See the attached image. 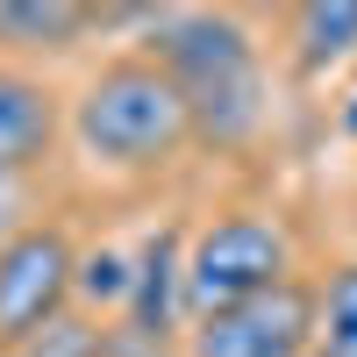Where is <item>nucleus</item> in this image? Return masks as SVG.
<instances>
[{
  "instance_id": "obj_1",
  "label": "nucleus",
  "mask_w": 357,
  "mask_h": 357,
  "mask_svg": "<svg viewBox=\"0 0 357 357\" xmlns=\"http://www.w3.org/2000/svg\"><path fill=\"white\" fill-rule=\"evenodd\" d=\"M72 136H79L86 158H100L114 172H158L186 151L193 107L165 79L158 57H114L72 100Z\"/></svg>"
},
{
  "instance_id": "obj_2",
  "label": "nucleus",
  "mask_w": 357,
  "mask_h": 357,
  "mask_svg": "<svg viewBox=\"0 0 357 357\" xmlns=\"http://www.w3.org/2000/svg\"><path fill=\"white\" fill-rule=\"evenodd\" d=\"M158 65L193 107V136L207 143H250L264 122V72L257 43L236 15H165Z\"/></svg>"
},
{
  "instance_id": "obj_3",
  "label": "nucleus",
  "mask_w": 357,
  "mask_h": 357,
  "mask_svg": "<svg viewBox=\"0 0 357 357\" xmlns=\"http://www.w3.org/2000/svg\"><path fill=\"white\" fill-rule=\"evenodd\" d=\"M293 279V243L272 215H215L186 243V314H229Z\"/></svg>"
},
{
  "instance_id": "obj_4",
  "label": "nucleus",
  "mask_w": 357,
  "mask_h": 357,
  "mask_svg": "<svg viewBox=\"0 0 357 357\" xmlns=\"http://www.w3.org/2000/svg\"><path fill=\"white\" fill-rule=\"evenodd\" d=\"M79 293V250L57 222L22 229L15 243H0V350H22L29 336H43Z\"/></svg>"
},
{
  "instance_id": "obj_5",
  "label": "nucleus",
  "mask_w": 357,
  "mask_h": 357,
  "mask_svg": "<svg viewBox=\"0 0 357 357\" xmlns=\"http://www.w3.org/2000/svg\"><path fill=\"white\" fill-rule=\"evenodd\" d=\"M307 350H314V286L301 279L193 321V343H186V357H307Z\"/></svg>"
},
{
  "instance_id": "obj_6",
  "label": "nucleus",
  "mask_w": 357,
  "mask_h": 357,
  "mask_svg": "<svg viewBox=\"0 0 357 357\" xmlns=\"http://www.w3.org/2000/svg\"><path fill=\"white\" fill-rule=\"evenodd\" d=\"M178 314H186V243H178V229H158L151 243L136 257V293H129V329L172 343L178 336Z\"/></svg>"
},
{
  "instance_id": "obj_7",
  "label": "nucleus",
  "mask_w": 357,
  "mask_h": 357,
  "mask_svg": "<svg viewBox=\"0 0 357 357\" xmlns=\"http://www.w3.org/2000/svg\"><path fill=\"white\" fill-rule=\"evenodd\" d=\"M50 143H57V100H50V86H36L15 65H0V172L43 165Z\"/></svg>"
},
{
  "instance_id": "obj_8",
  "label": "nucleus",
  "mask_w": 357,
  "mask_h": 357,
  "mask_svg": "<svg viewBox=\"0 0 357 357\" xmlns=\"http://www.w3.org/2000/svg\"><path fill=\"white\" fill-rule=\"evenodd\" d=\"M100 15L79 0H0V43L8 50H72Z\"/></svg>"
},
{
  "instance_id": "obj_9",
  "label": "nucleus",
  "mask_w": 357,
  "mask_h": 357,
  "mask_svg": "<svg viewBox=\"0 0 357 357\" xmlns=\"http://www.w3.org/2000/svg\"><path fill=\"white\" fill-rule=\"evenodd\" d=\"M293 43H301V72H336L357 57V0H314L293 15Z\"/></svg>"
},
{
  "instance_id": "obj_10",
  "label": "nucleus",
  "mask_w": 357,
  "mask_h": 357,
  "mask_svg": "<svg viewBox=\"0 0 357 357\" xmlns=\"http://www.w3.org/2000/svg\"><path fill=\"white\" fill-rule=\"evenodd\" d=\"M307 357H357V257L336 264L314 293V350Z\"/></svg>"
},
{
  "instance_id": "obj_11",
  "label": "nucleus",
  "mask_w": 357,
  "mask_h": 357,
  "mask_svg": "<svg viewBox=\"0 0 357 357\" xmlns=\"http://www.w3.org/2000/svg\"><path fill=\"white\" fill-rule=\"evenodd\" d=\"M129 293H136V264L122 250H93L79 257V301L86 307H114V321L129 314Z\"/></svg>"
},
{
  "instance_id": "obj_12",
  "label": "nucleus",
  "mask_w": 357,
  "mask_h": 357,
  "mask_svg": "<svg viewBox=\"0 0 357 357\" xmlns=\"http://www.w3.org/2000/svg\"><path fill=\"white\" fill-rule=\"evenodd\" d=\"M100 350H107V329H93L86 314H72V307H65L43 336H29L15 357H100Z\"/></svg>"
},
{
  "instance_id": "obj_13",
  "label": "nucleus",
  "mask_w": 357,
  "mask_h": 357,
  "mask_svg": "<svg viewBox=\"0 0 357 357\" xmlns=\"http://www.w3.org/2000/svg\"><path fill=\"white\" fill-rule=\"evenodd\" d=\"M29 222V172H0V243H15Z\"/></svg>"
},
{
  "instance_id": "obj_14",
  "label": "nucleus",
  "mask_w": 357,
  "mask_h": 357,
  "mask_svg": "<svg viewBox=\"0 0 357 357\" xmlns=\"http://www.w3.org/2000/svg\"><path fill=\"white\" fill-rule=\"evenodd\" d=\"M100 357H172V343H158V336L129 329V321H114V329H107V350H100Z\"/></svg>"
},
{
  "instance_id": "obj_15",
  "label": "nucleus",
  "mask_w": 357,
  "mask_h": 357,
  "mask_svg": "<svg viewBox=\"0 0 357 357\" xmlns=\"http://www.w3.org/2000/svg\"><path fill=\"white\" fill-rule=\"evenodd\" d=\"M343 129H350V136H357V93H350V100H343Z\"/></svg>"
}]
</instances>
